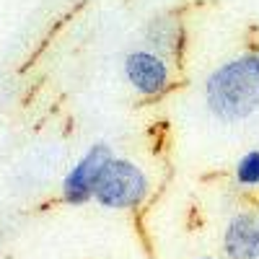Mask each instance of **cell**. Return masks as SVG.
<instances>
[{
    "mask_svg": "<svg viewBox=\"0 0 259 259\" xmlns=\"http://www.w3.org/2000/svg\"><path fill=\"white\" fill-rule=\"evenodd\" d=\"M205 104L226 124L254 117L259 112V55L244 52L218 65L205 80Z\"/></svg>",
    "mask_w": 259,
    "mask_h": 259,
    "instance_id": "6da1fadb",
    "label": "cell"
},
{
    "mask_svg": "<svg viewBox=\"0 0 259 259\" xmlns=\"http://www.w3.org/2000/svg\"><path fill=\"white\" fill-rule=\"evenodd\" d=\"M124 78L133 89L145 96V99H156L161 96L168 83H171V68H168V60L148 47L133 50L127 52L124 57Z\"/></svg>",
    "mask_w": 259,
    "mask_h": 259,
    "instance_id": "3957f363",
    "label": "cell"
},
{
    "mask_svg": "<svg viewBox=\"0 0 259 259\" xmlns=\"http://www.w3.org/2000/svg\"><path fill=\"white\" fill-rule=\"evenodd\" d=\"M236 182L239 187L254 189L259 187V150H249L236 163Z\"/></svg>",
    "mask_w": 259,
    "mask_h": 259,
    "instance_id": "52a82bcc",
    "label": "cell"
},
{
    "mask_svg": "<svg viewBox=\"0 0 259 259\" xmlns=\"http://www.w3.org/2000/svg\"><path fill=\"white\" fill-rule=\"evenodd\" d=\"M200 259H215V256H200Z\"/></svg>",
    "mask_w": 259,
    "mask_h": 259,
    "instance_id": "ba28073f",
    "label": "cell"
},
{
    "mask_svg": "<svg viewBox=\"0 0 259 259\" xmlns=\"http://www.w3.org/2000/svg\"><path fill=\"white\" fill-rule=\"evenodd\" d=\"M114 153L106 143H94L85 153L75 161V166L65 174L62 179V200L68 205H85L94 200V187L101 174V168L106 166Z\"/></svg>",
    "mask_w": 259,
    "mask_h": 259,
    "instance_id": "277c9868",
    "label": "cell"
},
{
    "mask_svg": "<svg viewBox=\"0 0 259 259\" xmlns=\"http://www.w3.org/2000/svg\"><path fill=\"white\" fill-rule=\"evenodd\" d=\"M184 29L174 16H153L145 24V47L163 55L166 60L182 50Z\"/></svg>",
    "mask_w": 259,
    "mask_h": 259,
    "instance_id": "8992f818",
    "label": "cell"
},
{
    "mask_svg": "<svg viewBox=\"0 0 259 259\" xmlns=\"http://www.w3.org/2000/svg\"><path fill=\"white\" fill-rule=\"evenodd\" d=\"M226 259H259V210H241L223 231Z\"/></svg>",
    "mask_w": 259,
    "mask_h": 259,
    "instance_id": "5b68a950",
    "label": "cell"
},
{
    "mask_svg": "<svg viewBox=\"0 0 259 259\" xmlns=\"http://www.w3.org/2000/svg\"><path fill=\"white\" fill-rule=\"evenodd\" d=\"M150 182L145 171L130 158L112 156L94 187V200L106 210H133L148 200Z\"/></svg>",
    "mask_w": 259,
    "mask_h": 259,
    "instance_id": "7a4b0ae2",
    "label": "cell"
}]
</instances>
